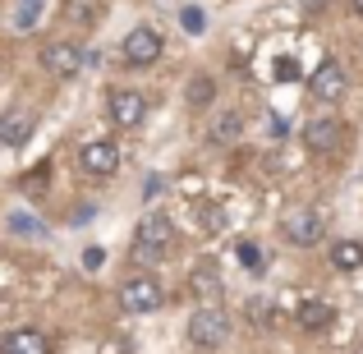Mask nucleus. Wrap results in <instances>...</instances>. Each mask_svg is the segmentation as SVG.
Masks as SVG:
<instances>
[{"mask_svg": "<svg viewBox=\"0 0 363 354\" xmlns=\"http://www.w3.org/2000/svg\"><path fill=\"white\" fill-rule=\"evenodd\" d=\"M0 354H51V341H46L42 331H33V327H18V331H9V336L0 341Z\"/></svg>", "mask_w": 363, "mask_h": 354, "instance_id": "12", "label": "nucleus"}, {"mask_svg": "<svg viewBox=\"0 0 363 354\" xmlns=\"http://www.w3.org/2000/svg\"><path fill=\"white\" fill-rule=\"evenodd\" d=\"M161 285L152 281V276H129V281L120 285V313H157L161 309Z\"/></svg>", "mask_w": 363, "mask_h": 354, "instance_id": "3", "label": "nucleus"}, {"mask_svg": "<svg viewBox=\"0 0 363 354\" xmlns=\"http://www.w3.org/2000/svg\"><path fill=\"white\" fill-rule=\"evenodd\" d=\"M240 129H244V116H240V111H225V116L216 120V129H212V143H235Z\"/></svg>", "mask_w": 363, "mask_h": 354, "instance_id": "16", "label": "nucleus"}, {"mask_svg": "<svg viewBox=\"0 0 363 354\" xmlns=\"http://www.w3.org/2000/svg\"><path fill=\"white\" fill-rule=\"evenodd\" d=\"M179 28H184L189 37H203L207 33V14L198 5H184V9H179Z\"/></svg>", "mask_w": 363, "mask_h": 354, "instance_id": "18", "label": "nucleus"}, {"mask_svg": "<svg viewBox=\"0 0 363 354\" xmlns=\"http://www.w3.org/2000/svg\"><path fill=\"white\" fill-rule=\"evenodd\" d=\"M276 74H281V79H299V65H294V60H281V70H276Z\"/></svg>", "mask_w": 363, "mask_h": 354, "instance_id": "24", "label": "nucleus"}, {"mask_svg": "<svg viewBox=\"0 0 363 354\" xmlns=\"http://www.w3.org/2000/svg\"><path fill=\"white\" fill-rule=\"evenodd\" d=\"M354 9H359V14H363V0H354Z\"/></svg>", "mask_w": 363, "mask_h": 354, "instance_id": "25", "label": "nucleus"}, {"mask_svg": "<svg viewBox=\"0 0 363 354\" xmlns=\"http://www.w3.org/2000/svg\"><path fill=\"white\" fill-rule=\"evenodd\" d=\"M267 124H272V138H285V133H290V124H285L281 116H276V111L267 116Z\"/></svg>", "mask_w": 363, "mask_h": 354, "instance_id": "23", "label": "nucleus"}, {"mask_svg": "<svg viewBox=\"0 0 363 354\" xmlns=\"http://www.w3.org/2000/svg\"><path fill=\"white\" fill-rule=\"evenodd\" d=\"M79 166L88 170V175H97V179H111L120 170V148L111 138H92V143H83Z\"/></svg>", "mask_w": 363, "mask_h": 354, "instance_id": "4", "label": "nucleus"}, {"mask_svg": "<svg viewBox=\"0 0 363 354\" xmlns=\"http://www.w3.org/2000/svg\"><path fill=\"white\" fill-rule=\"evenodd\" d=\"M235 253H240V262L248 267V272H257V267H262V248H257L253 239H240V248H235Z\"/></svg>", "mask_w": 363, "mask_h": 354, "instance_id": "21", "label": "nucleus"}, {"mask_svg": "<svg viewBox=\"0 0 363 354\" xmlns=\"http://www.w3.org/2000/svg\"><path fill=\"white\" fill-rule=\"evenodd\" d=\"M33 138V116H5L0 120V143L5 148H23Z\"/></svg>", "mask_w": 363, "mask_h": 354, "instance_id": "15", "label": "nucleus"}, {"mask_svg": "<svg viewBox=\"0 0 363 354\" xmlns=\"http://www.w3.org/2000/svg\"><path fill=\"white\" fill-rule=\"evenodd\" d=\"M42 23V0H23V5H18V18H14V28H37Z\"/></svg>", "mask_w": 363, "mask_h": 354, "instance_id": "19", "label": "nucleus"}, {"mask_svg": "<svg viewBox=\"0 0 363 354\" xmlns=\"http://www.w3.org/2000/svg\"><path fill=\"white\" fill-rule=\"evenodd\" d=\"M294 322H299L303 331H327L331 322H336V309H331V304H322V299H308V304H299Z\"/></svg>", "mask_w": 363, "mask_h": 354, "instance_id": "13", "label": "nucleus"}, {"mask_svg": "<svg viewBox=\"0 0 363 354\" xmlns=\"http://www.w3.org/2000/svg\"><path fill=\"white\" fill-rule=\"evenodd\" d=\"M331 267H336V272H359L363 267V244L359 239H336V244H331Z\"/></svg>", "mask_w": 363, "mask_h": 354, "instance_id": "14", "label": "nucleus"}, {"mask_svg": "<svg viewBox=\"0 0 363 354\" xmlns=\"http://www.w3.org/2000/svg\"><path fill=\"white\" fill-rule=\"evenodd\" d=\"M143 116H147L143 92H133V88H116V92H111V120H116V129H138Z\"/></svg>", "mask_w": 363, "mask_h": 354, "instance_id": "7", "label": "nucleus"}, {"mask_svg": "<svg viewBox=\"0 0 363 354\" xmlns=\"http://www.w3.org/2000/svg\"><path fill=\"white\" fill-rule=\"evenodd\" d=\"M42 65L55 74V79H74V74L83 70V51H79V46H69V42H51L42 51Z\"/></svg>", "mask_w": 363, "mask_h": 354, "instance_id": "10", "label": "nucleus"}, {"mask_svg": "<svg viewBox=\"0 0 363 354\" xmlns=\"http://www.w3.org/2000/svg\"><path fill=\"white\" fill-rule=\"evenodd\" d=\"M308 88H313V97H318V101H340L350 83H345V70H340L336 60H322L318 70H313Z\"/></svg>", "mask_w": 363, "mask_h": 354, "instance_id": "9", "label": "nucleus"}, {"mask_svg": "<svg viewBox=\"0 0 363 354\" xmlns=\"http://www.w3.org/2000/svg\"><path fill=\"white\" fill-rule=\"evenodd\" d=\"M170 239H175L170 216L147 212V216L138 221V235H133V258H138V262H157V258L170 253Z\"/></svg>", "mask_w": 363, "mask_h": 354, "instance_id": "1", "label": "nucleus"}, {"mask_svg": "<svg viewBox=\"0 0 363 354\" xmlns=\"http://www.w3.org/2000/svg\"><path fill=\"white\" fill-rule=\"evenodd\" d=\"M212 79H207V74H198L194 83H189V101H194V106H207V101H212Z\"/></svg>", "mask_w": 363, "mask_h": 354, "instance_id": "20", "label": "nucleus"}, {"mask_svg": "<svg viewBox=\"0 0 363 354\" xmlns=\"http://www.w3.org/2000/svg\"><path fill=\"white\" fill-rule=\"evenodd\" d=\"M189 290H194L198 309H221V272H216V267L203 262L194 272V281H189Z\"/></svg>", "mask_w": 363, "mask_h": 354, "instance_id": "11", "label": "nucleus"}, {"mask_svg": "<svg viewBox=\"0 0 363 354\" xmlns=\"http://www.w3.org/2000/svg\"><path fill=\"white\" fill-rule=\"evenodd\" d=\"M340 138H345V124L336 116H318L303 124V143H308V152H336Z\"/></svg>", "mask_w": 363, "mask_h": 354, "instance_id": "8", "label": "nucleus"}, {"mask_svg": "<svg viewBox=\"0 0 363 354\" xmlns=\"http://www.w3.org/2000/svg\"><path fill=\"white\" fill-rule=\"evenodd\" d=\"M9 231H14V235H33V239H42V235H46V226L37 221L33 212H9Z\"/></svg>", "mask_w": 363, "mask_h": 354, "instance_id": "17", "label": "nucleus"}, {"mask_svg": "<svg viewBox=\"0 0 363 354\" xmlns=\"http://www.w3.org/2000/svg\"><path fill=\"white\" fill-rule=\"evenodd\" d=\"M285 239H290L294 248H313L322 239V216L313 212V207H294V212H285Z\"/></svg>", "mask_w": 363, "mask_h": 354, "instance_id": "5", "label": "nucleus"}, {"mask_svg": "<svg viewBox=\"0 0 363 354\" xmlns=\"http://www.w3.org/2000/svg\"><path fill=\"white\" fill-rule=\"evenodd\" d=\"M120 55H124V65H152V60L161 55V37H157V28L138 23V28H133L129 37H124Z\"/></svg>", "mask_w": 363, "mask_h": 354, "instance_id": "6", "label": "nucleus"}, {"mask_svg": "<svg viewBox=\"0 0 363 354\" xmlns=\"http://www.w3.org/2000/svg\"><path fill=\"white\" fill-rule=\"evenodd\" d=\"M225 331H230V318H225L221 309H198L194 318H189V341H194V350H221Z\"/></svg>", "mask_w": 363, "mask_h": 354, "instance_id": "2", "label": "nucleus"}, {"mask_svg": "<svg viewBox=\"0 0 363 354\" xmlns=\"http://www.w3.org/2000/svg\"><path fill=\"white\" fill-rule=\"evenodd\" d=\"M101 262H106V248H97V244H88V248H83V267H88V272H97Z\"/></svg>", "mask_w": 363, "mask_h": 354, "instance_id": "22", "label": "nucleus"}]
</instances>
